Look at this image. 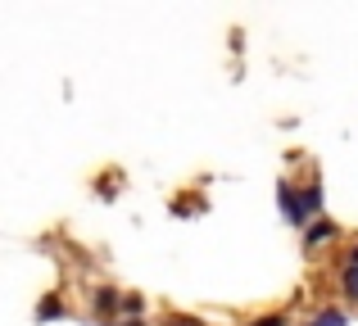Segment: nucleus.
Here are the masks:
<instances>
[{
    "instance_id": "f257e3e1",
    "label": "nucleus",
    "mask_w": 358,
    "mask_h": 326,
    "mask_svg": "<svg viewBox=\"0 0 358 326\" xmlns=\"http://www.w3.org/2000/svg\"><path fill=\"white\" fill-rule=\"evenodd\" d=\"M91 313H96L100 322L118 326V318H122V290H118V286H96V290H91Z\"/></svg>"
},
{
    "instance_id": "f03ea898",
    "label": "nucleus",
    "mask_w": 358,
    "mask_h": 326,
    "mask_svg": "<svg viewBox=\"0 0 358 326\" xmlns=\"http://www.w3.org/2000/svg\"><path fill=\"white\" fill-rule=\"evenodd\" d=\"M277 204H281V213H286V222H290V227H308L304 195H299L290 181H277Z\"/></svg>"
},
{
    "instance_id": "7ed1b4c3",
    "label": "nucleus",
    "mask_w": 358,
    "mask_h": 326,
    "mask_svg": "<svg viewBox=\"0 0 358 326\" xmlns=\"http://www.w3.org/2000/svg\"><path fill=\"white\" fill-rule=\"evenodd\" d=\"M64 295L59 290H50V295H41V304H36V322H59L64 318Z\"/></svg>"
},
{
    "instance_id": "20e7f679",
    "label": "nucleus",
    "mask_w": 358,
    "mask_h": 326,
    "mask_svg": "<svg viewBox=\"0 0 358 326\" xmlns=\"http://www.w3.org/2000/svg\"><path fill=\"white\" fill-rule=\"evenodd\" d=\"M336 236V222H327V218H317L313 227H304V249H317V245H327V240Z\"/></svg>"
},
{
    "instance_id": "39448f33",
    "label": "nucleus",
    "mask_w": 358,
    "mask_h": 326,
    "mask_svg": "<svg viewBox=\"0 0 358 326\" xmlns=\"http://www.w3.org/2000/svg\"><path fill=\"white\" fill-rule=\"evenodd\" d=\"M308 326H350V318L341 309H322L317 318H308Z\"/></svg>"
},
{
    "instance_id": "423d86ee",
    "label": "nucleus",
    "mask_w": 358,
    "mask_h": 326,
    "mask_svg": "<svg viewBox=\"0 0 358 326\" xmlns=\"http://www.w3.org/2000/svg\"><path fill=\"white\" fill-rule=\"evenodd\" d=\"M299 195H304V209H308V218H313V213L322 209V186H317V181H308Z\"/></svg>"
},
{
    "instance_id": "0eeeda50",
    "label": "nucleus",
    "mask_w": 358,
    "mask_h": 326,
    "mask_svg": "<svg viewBox=\"0 0 358 326\" xmlns=\"http://www.w3.org/2000/svg\"><path fill=\"white\" fill-rule=\"evenodd\" d=\"M141 309H145L141 295H122V318H141Z\"/></svg>"
},
{
    "instance_id": "6e6552de",
    "label": "nucleus",
    "mask_w": 358,
    "mask_h": 326,
    "mask_svg": "<svg viewBox=\"0 0 358 326\" xmlns=\"http://www.w3.org/2000/svg\"><path fill=\"white\" fill-rule=\"evenodd\" d=\"M341 286H345V295H350V299H358V272L345 267V272H341Z\"/></svg>"
},
{
    "instance_id": "1a4fd4ad",
    "label": "nucleus",
    "mask_w": 358,
    "mask_h": 326,
    "mask_svg": "<svg viewBox=\"0 0 358 326\" xmlns=\"http://www.w3.org/2000/svg\"><path fill=\"white\" fill-rule=\"evenodd\" d=\"M164 326H204V322H200V318H186V313H168Z\"/></svg>"
},
{
    "instance_id": "9d476101",
    "label": "nucleus",
    "mask_w": 358,
    "mask_h": 326,
    "mask_svg": "<svg viewBox=\"0 0 358 326\" xmlns=\"http://www.w3.org/2000/svg\"><path fill=\"white\" fill-rule=\"evenodd\" d=\"M250 326H286V318H281V313H263V318H254Z\"/></svg>"
},
{
    "instance_id": "9b49d317",
    "label": "nucleus",
    "mask_w": 358,
    "mask_h": 326,
    "mask_svg": "<svg viewBox=\"0 0 358 326\" xmlns=\"http://www.w3.org/2000/svg\"><path fill=\"white\" fill-rule=\"evenodd\" d=\"M345 267H350V272H358V245L350 249V263H345Z\"/></svg>"
},
{
    "instance_id": "f8f14e48",
    "label": "nucleus",
    "mask_w": 358,
    "mask_h": 326,
    "mask_svg": "<svg viewBox=\"0 0 358 326\" xmlns=\"http://www.w3.org/2000/svg\"><path fill=\"white\" fill-rule=\"evenodd\" d=\"M118 326H145V318H118Z\"/></svg>"
}]
</instances>
